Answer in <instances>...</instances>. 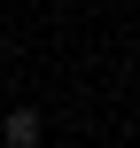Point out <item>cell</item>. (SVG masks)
<instances>
[{
  "label": "cell",
  "instance_id": "obj_1",
  "mask_svg": "<svg viewBox=\"0 0 140 148\" xmlns=\"http://www.w3.org/2000/svg\"><path fill=\"white\" fill-rule=\"evenodd\" d=\"M0 133H8V148H39L47 117H39V109H8V125H0Z\"/></svg>",
  "mask_w": 140,
  "mask_h": 148
}]
</instances>
